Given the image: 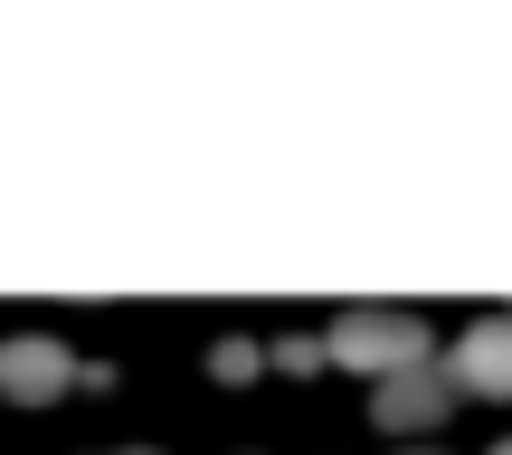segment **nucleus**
<instances>
[{"instance_id": "423d86ee", "label": "nucleus", "mask_w": 512, "mask_h": 455, "mask_svg": "<svg viewBox=\"0 0 512 455\" xmlns=\"http://www.w3.org/2000/svg\"><path fill=\"white\" fill-rule=\"evenodd\" d=\"M494 455H512V446H494Z\"/></svg>"}, {"instance_id": "20e7f679", "label": "nucleus", "mask_w": 512, "mask_h": 455, "mask_svg": "<svg viewBox=\"0 0 512 455\" xmlns=\"http://www.w3.org/2000/svg\"><path fill=\"white\" fill-rule=\"evenodd\" d=\"M67 351L57 342H38V332H19V342H0V399H19V408H48L57 389H67Z\"/></svg>"}, {"instance_id": "7ed1b4c3", "label": "nucleus", "mask_w": 512, "mask_h": 455, "mask_svg": "<svg viewBox=\"0 0 512 455\" xmlns=\"http://www.w3.org/2000/svg\"><path fill=\"white\" fill-rule=\"evenodd\" d=\"M446 380L475 389V399H512V313H484V323H465V342L446 351Z\"/></svg>"}, {"instance_id": "f03ea898", "label": "nucleus", "mask_w": 512, "mask_h": 455, "mask_svg": "<svg viewBox=\"0 0 512 455\" xmlns=\"http://www.w3.org/2000/svg\"><path fill=\"white\" fill-rule=\"evenodd\" d=\"M446 408H456V380H446L437 361H418V370H399V380L370 389V427H380V437H418V427H437Z\"/></svg>"}, {"instance_id": "39448f33", "label": "nucleus", "mask_w": 512, "mask_h": 455, "mask_svg": "<svg viewBox=\"0 0 512 455\" xmlns=\"http://www.w3.org/2000/svg\"><path fill=\"white\" fill-rule=\"evenodd\" d=\"M399 455H437V446H399Z\"/></svg>"}, {"instance_id": "f257e3e1", "label": "nucleus", "mask_w": 512, "mask_h": 455, "mask_svg": "<svg viewBox=\"0 0 512 455\" xmlns=\"http://www.w3.org/2000/svg\"><path fill=\"white\" fill-rule=\"evenodd\" d=\"M323 351L342 370H370V380H399V370L427 361V323H408V313H342V323L323 332Z\"/></svg>"}]
</instances>
